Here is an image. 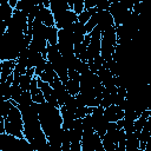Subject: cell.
I'll list each match as a JSON object with an SVG mask.
<instances>
[{
	"label": "cell",
	"instance_id": "6da1fadb",
	"mask_svg": "<svg viewBox=\"0 0 151 151\" xmlns=\"http://www.w3.org/2000/svg\"><path fill=\"white\" fill-rule=\"evenodd\" d=\"M118 44L116 26H111L107 29L101 32L100 35V57L109 61L112 59V55L116 51V46Z\"/></svg>",
	"mask_w": 151,
	"mask_h": 151
},
{
	"label": "cell",
	"instance_id": "7a4b0ae2",
	"mask_svg": "<svg viewBox=\"0 0 151 151\" xmlns=\"http://www.w3.org/2000/svg\"><path fill=\"white\" fill-rule=\"evenodd\" d=\"M5 132L15 137H24V123L19 107L13 105L8 116L5 118Z\"/></svg>",
	"mask_w": 151,
	"mask_h": 151
},
{
	"label": "cell",
	"instance_id": "3957f363",
	"mask_svg": "<svg viewBox=\"0 0 151 151\" xmlns=\"http://www.w3.org/2000/svg\"><path fill=\"white\" fill-rule=\"evenodd\" d=\"M31 150L33 151L29 142L25 137H15L9 133H0V151L2 150Z\"/></svg>",
	"mask_w": 151,
	"mask_h": 151
},
{
	"label": "cell",
	"instance_id": "277c9868",
	"mask_svg": "<svg viewBox=\"0 0 151 151\" xmlns=\"http://www.w3.org/2000/svg\"><path fill=\"white\" fill-rule=\"evenodd\" d=\"M28 26V18L25 13L19 9L13 11L11 19L7 21V31L6 32H15V33H26Z\"/></svg>",
	"mask_w": 151,
	"mask_h": 151
},
{
	"label": "cell",
	"instance_id": "5b68a950",
	"mask_svg": "<svg viewBox=\"0 0 151 151\" xmlns=\"http://www.w3.org/2000/svg\"><path fill=\"white\" fill-rule=\"evenodd\" d=\"M91 116V120H92V125L94 129V132H97L100 137H103L106 132V126L109 120L105 118L104 116V107L103 106H94L92 109V112L90 113Z\"/></svg>",
	"mask_w": 151,
	"mask_h": 151
},
{
	"label": "cell",
	"instance_id": "8992f818",
	"mask_svg": "<svg viewBox=\"0 0 151 151\" xmlns=\"http://www.w3.org/2000/svg\"><path fill=\"white\" fill-rule=\"evenodd\" d=\"M80 144H81V151H104L101 144V137L97 132L83 134Z\"/></svg>",
	"mask_w": 151,
	"mask_h": 151
},
{
	"label": "cell",
	"instance_id": "52a82bcc",
	"mask_svg": "<svg viewBox=\"0 0 151 151\" xmlns=\"http://www.w3.org/2000/svg\"><path fill=\"white\" fill-rule=\"evenodd\" d=\"M109 12L111 13V15L113 18L114 26L123 24V21L126 19V17L131 13V11L127 9L120 0H112L111 5L109 7Z\"/></svg>",
	"mask_w": 151,
	"mask_h": 151
},
{
	"label": "cell",
	"instance_id": "ba28073f",
	"mask_svg": "<svg viewBox=\"0 0 151 151\" xmlns=\"http://www.w3.org/2000/svg\"><path fill=\"white\" fill-rule=\"evenodd\" d=\"M54 18V25L57 28H68L73 22L77 21V14L72 9H67L61 14H58Z\"/></svg>",
	"mask_w": 151,
	"mask_h": 151
},
{
	"label": "cell",
	"instance_id": "9c48e42d",
	"mask_svg": "<svg viewBox=\"0 0 151 151\" xmlns=\"http://www.w3.org/2000/svg\"><path fill=\"white\" fill-rule=\"evenodd\" d=\"M51 86L53 87L54 94H55V97H57L58 105H59V106H63V105L66 103V100L71 97V94L68 93V91L66 90V87H65L64 83H63L59 78L54 79V80H53V83L51 84Z\"/></svg>",
	"mask_w": 151,
	"mask_h": 151
},
{
	"label": "cell",
	"instance_id": "30bf717a",
	"mask_svg": "<svg viewBox=\"0 0 151 151\" xmlns=\"http://www.w3.org/2000/svg\"><path fill=\"white\" fill-rule=\"evenodd\" d=\"M111 26H114V21L109 9L97 11V27L103 32Z\"/></svg>",
	"mask_w": 151,
	"mask_h": 151
},
{
	"label": "cell",
	"instance_id": "8fae6325",
	"mask_svg": "<svg viewBox=\"0 0 151 151\" xmlns=\"http://www.w3.org/2000/svg\"><path fill=\"white\" fill-rule=\"evenodd\" d=\"M37 83H38L39 88L41 90V93H42L45 100L48 101V103H51V104H53V105L59 106V105H58V101H57V97H55V94H54V91H53V87L51 86V84H48L47 81L41 80V79L38 78V77H37Z\"/></svg>",
	"mask_w": 151,
	"mask_h": 151
},
{
	"label": "cell",
	"instance_id": "7c38bea8",
	"mask_svg": "<svg viewBox=\"0 0 151 151\" xmlns=\"http://www.w3.org/2000/svg\"><path fill=\"white\" fill-rule=\"evenodd\" d=\"M34 19H38L39 21H41L46 26H53L54 25V18H53L51 9L48 7H45L41 4V0L38 5V12H37V15Z\"/></svg>",
	"mask_w": 151,
	"mask_h": 151
},
{
	"label": "cell",
	"instance_id": "4fadbf2b",
	"mask_svg": "<svg viewBox=\"0 0 151 151\" xmlns=\"http://www.w3.org/2000/svg\"><path fill=\"white\" fill-rule=\"evenodd\" d=\"M71 32H72V39H73V47L77 45H80L84 40V37L86 35L85 24H81L77 20L76 22L72 24Z\"/></svg>",
	"mask_w": 151,
	"mask_h": 151
},
{
	"label": "cell",
	"instance_id": "5bb4252c",
	"mask_svg": "<svg viewBox=\"0 0 151 151\" xmlns=\"http://www.w3.org/2000/svg\"><path fill=\"white\" fill-rule=\"evenodd\" d=\"M104 116L109 122H117V120L123 118L124 111L119 105L112 104V105L104 109Z\"/></svg>",
	"mask_w": 151,
	"mask_h": 151
},
{
	"label": "cell",
	"instance_id": "9a60e30c",
	"mask_svg": "<svg viewBox=\"0 0 151 151\" xmlns=\"http://www.w3.org/2000/svg\"><path fill=\"white\" fill-rule=\"evenodd\" d=\"M38 78H40L44 81H47L48 84H52L53 80L58 78V76H57V73H55L52 64L48 60H46L45 66H44V71L40 73V76H38Z\"/></svg>",
	"mask_w": 151,
	"mask_h": 151
},
{
	"label": "cell",
	"instance_id": "2e32d148",
	"mask_svg": "<svg viewBox=\"0 0 151 151\" xmlns=\"http://www.w3.org/2000/svg\"><path fill=\"white\" fill-rule=\"evenodd\" d=\"M15 65V60H1L0 61V81H5L12 73Z\"/></svg>",
	"mask_w": 151,
	"mask_h": 151
},
{
	"label": "cell",
	"instance_id": "e0dca14e",
	"mask_svg": "<svg viewBox=\"0 0 151 151\" xmlns=\"http://www.w3.org/2000/svg\"><path fill=\"white\" fill-rule=\"evenodd\" d=\"M48 8L51 9L53 17H55L58 14H61L67 9H71L66 0H50Z\"/></svg>",
	"mask_w": 151,
	"mask_h": 151
},
{
	"label": "cell",
	"instance_id": "ac0fdd59",
	"mask_svg": "<svg viewBox=\"0 0 151 151\" xmlns=\"http://www.w3.org/2000/svg\"><path fill=\"white\" fill-rule=\"evenodd\" d=\"M59 111H60V116H61V127L64 129H71L72 123L76 118L74 113L71 112L70 110H67L64 105L59 106Z\"/></svg>",
	"mask_w": 151,
	"mask_h": 151
},
{
	"label": "cell",
	"instance_id": "d6986e66",
	"mask_svg": "<svg viewBox=\"0 0 151 151\" xmlns=\"http://www.w3.org/2000/svg\"><path fill=\"white\" fill-rule=\"evenodd\" d=\"M29 93H31V97H32V101L41 103V101L45 100V98H44V96L41 93V90L38 86L35 76L32 78V81H31V85H29Z\"/></svg>",
	"mask_w": 151,
	"mask_h": 151
},
{
	"label": "cell",
	"instance_id": "ffe728a7",
	"mask_svg": "<svg viewBox=\"0 0 151 151\" xmlns=\"http://www.w3.org/2000/svg\"><path fill=\"white\" fill-rule=\"evenodd\" d=\"M13 11H14V8L9 5V2L1 4L0 5V21L7 22L11 19V17L13 14Z\"/></svg>",
	"mask_w": 151,
	"mask_h": 151
},
{
	"label": "cell",
	"instance_id": "44dd1931",
	"mask_svg": "<svg viewBox=\"0 0 151 151\" xmlns=\"http://www.w3.org/2000/svg\"><path fill=\"white\" fill-rule=\"evenodd\" d=\"M58 29L55 25L47 26L46 28V41L48 45H57L58 42Z\"/></svg>",
	"mask_w": 151,
	"mask_h": 151
},
{
	"label": "cell",
	"instance_id": "7402d4cb",
	"mask_svg": "<svg viewBox=\"0 0 151 151\" xmlns=\"http://www.w3.org/2000/svg\"><path fill=\"white\" fill-rule=\"evenodd\" d=\"M66 90L68 91V93L71 96H76L79 93V90H80V85H79V81L78 80H73V79H67L66 83L64 84Z\"/></svg>",
	"mask_w": 151,
	"mask_h": 151
},
{
	"label": "cell",
	"instance_id": "603a6c76",
	"mask_svg": "<svg viewBox=\"0 0 151 151\" xmlns=\"http://www.w3.org/2000/svg\"><path fill=\"white\" fill-rule=\"evenodd\" d=\"M96 11H97L96 7H93V8H87V9H83L79 14H77V20H78L79 22H81V24H85V22L91 18V15H92Z\"/></svg>",
	"mask_w": 151,
	"mask_h": 151
},
{
	"label": "cell",
	"instance_id": "cb8c5ba5",
	"mask_svg": "<svg viewBox=\"0 0 151 151\" xmlns=\"http://www.w3.org/2000/svg\"><path fill=\"white\" fill-rule=\"evenodd\" d=\"M13 103L11 101V99H4L1 103H0V116H2L4 118H6L9 113V111L12 110L13 107Z\"/></svg>",
	"mask_w": 151,
	"mask_h": 151
},
{
	"label": "cell",
	"instance_id": "d4e9b609",
	"mask_svg": "<svg viewBox=\"0 0 151 151\" xmlns=\"http://www.w3.org/2000/svg\"><path fill=\"white\" fill-rule=\"evenodd\" d=\"M32 76H28L26 72L19 77V86L22 88V91H29V85L32 81Z\"/></svg>",
	"mask_w": 151,
	"mask_h": 151
},
{
	"label": "cell",
	"instance_id": "484cf974",
	"mask_svg": "<svg viewBox=\"0 0 151 151\" xmlns=\"http://www.w3.org/2000/svg\"><path fill=\"white\" fill-rule=\"evenodd\" d=\"M22 88L19 86V84H14V83H12V85H11V98L9 99H12L13 101H15V103H18V100H19V98H20V96L22 94ZM17 106H18V104H17Z\"/></svg>",
	"mask_w": 151,
	"mask_h": 151
},
{
	"label": "cell",
	"instance_id": "4316f807",
	"mask_svg": "<svg viewBox=\"0 0 151 151\" xmlns=\"http://www.w3.org/2000/svg\"><path fill=\"white\" fill-rule=\"evenodd\" d=\"M32 103V97H31V93L29 91H24L22 94L20 96L19 100H18V107L19 106H27V105H31Z\"/></svg>",
	"mask_w": 151,
	"mask_h": 151
},
{
	"label": "cell",
	"instance_id": "83f0119b",
	"mask_svg": "<svg viewBox=\"0 0 151 151\" xmlns=\"http://www.w3.org/2000/svg\"><path fill=\"white\" fill-rule=\"evenodd\" d=\"M97 26V11L91 15V18L85 22V28H86V33H90L94 27Z\"/></svg>",
	"mask_w": 151,
	"mask_h": 151
},
{
	"label": "cell",
	"instance_id": "f1b7e54d",
	"mask_svg": "<svg viewBox=\"0 0 151 151\" xmlns=\"http://www.w3.org/2000/svg\"><path fill=\"white\" fill-rule=\"evenodd\" d=\"M112 0H97L96 8L97 11H103V9H109Z\"/></svg>",
	"mask_w": 151,
	"mask_h": 151
},
{
	"label": "cell",
	"instance_id": "f546056e",
	"mask_svg": "<svg viewBox=\"0 0 151 151\" xmlns=\"http://www.w3.org/2000/svg\"><path fill=\"white\" fill-rule=\"evenodd\" d=\"M83 9H84V0H74L73 6H72V11L76 14H79Z\"/></svg>",
	"mask_w": 151,
	"mask_h": 151
},
{
	"label": "cell",
	"instance_id": "4dcf8cb0",
	"mask_svg": "<svg viewBox=\"0 0 151 151\" xmlns=\"http://www.w3.org/2000/svg\"><path fill=\"white\" fill-rule=\"evenodd\" d=\"M70 151H81L80 142H73L70 144Z\"/></svg>",
	"mask_w": 151,
	"mask_h": 151
},
{
	"label": "cell",
	"instance_id": "1f68e13d",
	"mask_svg": "<svg viewBox=\"0 0 151 151\" xmlns=\"http://www.w3.org/2000/svg\"><path fill=\"white\" fill-rule=\"evenodd\" d=\"M96 4H97V0H84V9L93 8L96 7Z\"/></svg>",
	"mask_w": 151,
	"mask_h": 151
},
{
	"label": "cell",
	"instance_id": "d6a6232c",
	"mask_svg": "<svg viewBox=\"0 0 151 151\" xmlns=\"http://www.w3.org/2000/svg\"><path fill=\"white\" fill-rule=\"evenodd\" d=\"M5 132V118L0 116V133Z\"/></svg>",
	"mask_w": 151,
	"mask_h": 151
},
{
	"label": "cell",
	"instance_id": "836d02e7",
	"mask_svg": "<svg viewBox=\"0 0 151 151\" xmlns=\"http://www.w3.org/2000/svg\"><path fill=\"white\" fill-rule=\"evenodd\" d=\"M66 1H67V4H68L70 8L72 9V6H73V1H74V0H66Z\"/></svg>",
	"mask_w": 151,
	"mask_h": 151
},
{
	"label": "cell",
	"instance_id": "e575fe53",
	"mask_svg": "<svg viewBox=\"0 0 151 151\" xmlns=\"http://www.w3.org/2000/svg\"><path fill=\"white\" fill-rule=\"evenodd\" d=\"M8 1H9V0H0V5L4 4V2H8Z\"/></svg>",
	"mask_w": 151,
	"mask_h": 151
}]
</instances>
